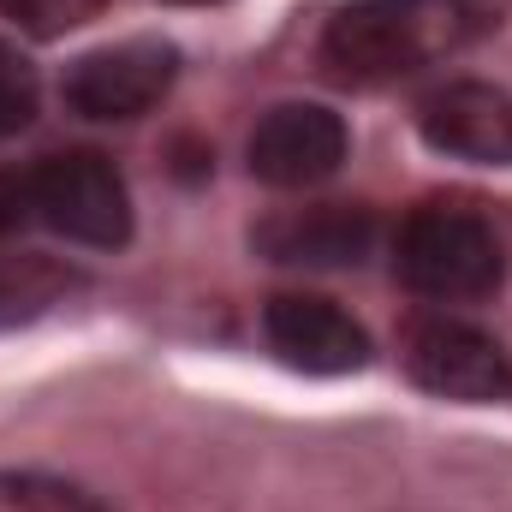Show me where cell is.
Wrapping results in <instances>:
<instances>
[{
    "label": "cell",
    "mask_w": 512,
    "mask_h": 512,
    "mask_svg": "<svg viewBox=\"0 0 512 512\" xmlns=\"http://www.w3.org/2000/svg\"><path fill=\"white\" fill-rule=\"evenodd\" d=\"M423 143L459 161H483V167H507L512 161V102L489 84H441L423 108H417Z\"/></svg>",
    "instance_id": "8"
},
{
    "label": "cell",
    "mask_w": 512,
    "mask_h": 512,
    "mask_svg": "<svg viewBox=\"0 0 512 512\" xmlns=\"http://www.w3.org/2000/svg\"><path fill=\"white\" fill-rule=\"evenodd\" d=\"M346 120L322 102H280L251 131V173L274 191H304L340 173L346 161Z\"/></svg>",
    "instance_id": "5"
},
{
    "label": "cell",
    "mask_w": 512,
    "mask_h": 512,
    "mask_svg": "<svg viewBox=\"0 0 512 512\" xmlns=\"http://www.w3.org/2000/svg\"><path fill=\"white\" fill-rule=\"evenodd\" d=\"M173 6H215V0H173Z\"/></svg>",
    "instance_id": "15"
},
{
    "label": "cell",
    "mask_w": 512,
    "mask_h": 512,
    "mask_svg": "<svg viewBox=\"0 0 512 512\" xmlns=\"http://www.w3.org/2000/svg\"><path fill=\"white\" fill-rule=\"evenodd\" d=\"M30 197H36V221L54 227V233H66L72 245L114 251V245L131 239L126 179L96 149H66V155L36 161L30 167Z\"/></svg>",
    "instance_id": "3"
},
{
    "label": "cell",
    "mask_w": 512,
    "mask_h": 512,
    "mask_svg": "<svg viewBox=\"0 0 512 512\" xmlns=\"http://www.w3.org/2000/svg\"><path fill=\"white\" fill-rule=\"evenodd\" d=\"M24 221H36L30 173H12V167H0V233H12V227H24Z\"/></svg>",
    "instance_id": "14"
},
{
    "label": "cell",
    "mask_w": 512,
    "mask_h": 512,
    "mask_svg": "<svg viewBox=\"0 0 512 512\" xmlns=\"http://www.w3.org/2000/svg\"><path fill=\"white\" fill-rule=\"evenodd\" d=\"M483 30L477 0H352L322 30V60L346 84H387L459 54Z\"/></svg>",
    "instance_id": "1"
},
{
    "label": "cell",
    "mask_w": 512,
    "mask_h": 512,
    "mask_svg": "<svg viewBox=\"0 0 512 512\" xmlns=\"http://www.w3.org/2000/svg\"><path fill=\"white\" fill-rule=\"evenodd\" d=\"M36 102H42L36 66H30L12 42H0V137H12V131L30 126V120H36Z\"/></svg>",
    "instance_id": "12"
},
{
    "label": "cell",
    "mask_w": 512,
    "mask_h": 512,
    "mask_svg": "<svg viewBox=\"0 0 512 512\" xmlns=\"http://www.w3.org/2000/svg\"><path fill=\"white\" fill-rule=\"evenodd\" d=\"M60 292H66V274L54 262H42V256H0V322L36 316Z\"/></svg>",
    "instance_id": "10"
},
{
    "label": "cell",
    "mask_w": 512,
    "mask_h": 512,
    "mask_svg": "<svg viewBox=\"0 0 512 512\" xmlns=\"http://www.w3.org/2000/svg\"><path fill=\"white\" fill-rule=\"evenodd\" d=\"M96 6H102V0H0V12H6V18H18V24H24V30H36V36H54V30L84 24Z\"/></svg>",
    "instance_id": "13"
},
{
    "label": "cell",
    "mask_w": 512,
    "mask_h": 512,
    "mask_svg": "<svg viewBox=\"0 0 512 512\" xmlns=\"http://www.w3.org/2000/svg\"><path fill=\"white\" fill-rule=\"evenodd\" d=\"M262 334L292 370H310V376H346V370H364L370 358V334L334 298H310V292H280L262 310Z\"/></svg>",
    "instance_id": "7"
},
{
    "label": "cell",
    "mask_w": 512,
    "mask_h": 512,
    "mask_svg": "<svg viewBox=\"0 0 512 512\" xmlns=\"http://www.w3.org/2000/svg\"><path fill=\"white\" fill-rule=\"evenodd\" d=\"M179 78V54L173 42L155 36H131V42H108L90 48L72 72H66V108L84 120H137L149 114Z\"/></svg>",
    "instance_id": "4"
},
{
    "label": "cell",
    "mask_w": 512,
    "mask_h": 512,
    "mask_svg": "<svg viewBox=\"0 0 512 512\" xmlns=\"http://www.w3.org/2000/svg\"><path fill=\"white\" fill-rule=\"evenodd\" d=\"M405 370L435 399H459V405H489V399L512 393V364L495 346V334H483L471 322H447V316H435L411 334Z\"/></svg>",
    "instance_id": "6"
},
{
    "label": "cell",
    "mask_w": 512,
    "mask_h": 512,
    "mask_svg": "<svg viewBox=\"0 0 512 512\" xmlns=\"http://www.w3.org/2000/svg\"><path fill=\"white\" fill-rule=\"evenodd\" d=\"M0 512H102V507L84 489L60 483V477L12 471V477H0Z\"/></svg>",
    "instance_id": "11"
},
{
    "label": "cell",
    "mask_w": 512,
    "mask_h": 512,
    "mask_svg": "<svg viewBox=\"0 0 512 512\" xmlns=\"http://www.w3.org/2000/svg\"><path fill=\"white\" fill-rule=\"evenodd\" d=\"M393 268L411 292L441 298V304H465V298H489L501 286V239L483 215L453 209V203H429L417 215H405L399 239H393Z\"/></svg>",
    "instance_id": "2"
},
{
    "label": "cell",
    "mask_w": 512,
    "mask_h": 512,
    "mask_svg": "<svg viewBox=\"0 0 512 512\" xmlns=\"http://www.w3.org/2000/svg\"><path fill=\"white\" fill-rule=\"evenodd\" d=\"M256 245L274 262H304V268H346L364 262L376 245V215L346 209V203H316V209H286L256 227Z\"/></svg>",
    "instance_id": "9"
}]
</instances>
